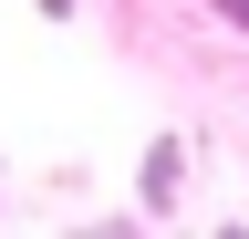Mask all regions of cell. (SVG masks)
<instances>
[{
	"mask_svg": "<svg viewBox=\"0 0 249 239\" xmlns=\"http://www.w3.org/2000/svg\"><path fill=\"white\" fill-rule=\"evenodd\" d=\"M42 21H73V0H42Z\"/></svg>",
	"mask_w": 249,
	"mask_h": 239,
	"instance_id": "obj_3",
	"label": "cell"
},
{
	"mask_svg": "<svg viewBox=\"0 0 249 239\" xmlns=\"http://www.w3.org/2000/svg\"><path fill=\"white\" fill-rule=\"evenodd\" d=\"M177 198H187V146L156 135L145 156H135V208H145V219H177Z\"/></svg>",
	"mask_w": 249,
	"mask_h": 239,
	"instance_id": "obj_1",
	"label": "cell"
},
{
	"mask_svg": "<svg viewBox=\"0 0 249 239\" xmlns=\"http://www.w3.org/2000/svg\"><path fill=\"white\" fill-rule=\"evenodd\" d=\"M208 11H218V21H239V32H249V0H208Z\"/></svg>",
	"mask_w": 249,
	"mask_h": 239,
	"instance_id": "obj_2",
	"label": "cell"
}]
</instances>
